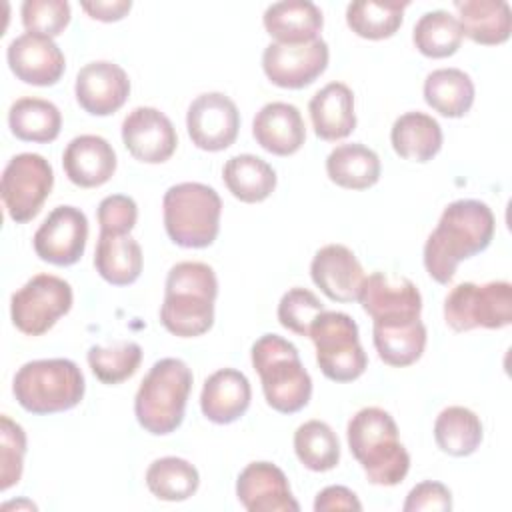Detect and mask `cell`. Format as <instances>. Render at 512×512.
<instances>
[{"label":"cell","instance_id":"obj_37","mask_svg":"<svg viewBox=\"0 0 512 512\" xmlns=\"http://www.w3.org/2000/svg\"><path fill=\"white\" fill-rule=\"evenodd\" d=\"M294 452L302 466L312 472H328L340 462L338 436L322 420H308L296 428Z\"/></svg>","mask_w":512,"mask_h":512},{"label":"cell","instance_id":"obj_42","mask_svg":"<svg viewBox=\"0 0 512 512\" xmlns=\"http://www.w3.org/2000/svg\"><path fill=\"white\" fill-rule=\"evenodd\" d=\"M22 24L32 34L54 38L70 22V4L64 0H26L20 8Z\"/></svg>","mask_w":512,"mask_h":512},{"label":"cell","instance_id":"obj_30","mask_svg":"<svg viewBox=\"0 0 512 512\" xmlns=\"http://www.w3.org/2000/svg\"><path fill=\"white\" fill-rule=\"evenodd\" d=\"M222 178L228 192L246 204L266 200L276 188L274 168L254 154H238L226 160Z\"/></svg>","mask_w":512,"mask_h":512},{"label":"cell","instance_id":"obj_25","mask_svg":"<svg viewBox=\"0 0 512 512\" xmlns=\"http://www.w3.org/2000/svg\"><path fill=\"white\" fill-rule=\"evenodd\" d=\"M266 32L280 44H304L318 38L324 18L310 0L274 2L262 16Z\"/></svg>","mask_w":512,"mask_h":512},{"label":"cell","instance_id":"obj_22","mask_svg":"<svg viewBox=\"0 0 512 512\" xmlns=\"http://www.w3.org/2000/svg\"><path fill=\"white\" fill-rule=\"evenodd\" d=\"M252 134L266 152L290 156L302 148L306 140V126L294 104L268 102L256 112L252 120Z\"/></svg>","mask_w":512,"mask_h":512},{"label":"cell","instance_id":"obj_28","mask_svg":"<svg viewBox=\"0 0 512 512\" xmlns=\"http://www.w3.org/2000/svg\"><path fill=\"white\" fill-rule=\"evenodd\" d=\"M96 272L112 286H128L142 272V248L130 234L100 232L94 252Z\"/></svg>","mask_w":512,"mask_h":512},{"label":"cell","instance_id":"obj_10","mask_svg":"<svg viewBox=\"0 0 512 512\" xmlns=\"http://www.w3.org/2000/svg\"><path fill=\"white\" fill-rule=\"evenodd\" d=\"M72 308V286L54 274H36L10 298L12 324L26 336H42Z\"/></svg>","mask_w":512,"mask_h":512},{"label":"cell","instance_id":"obj_26","mask_svg":"<svg viewBox=\"0 0 512 512\" xmlns=\"http://www.w3.org/2000/svg\"><path fill=\"white\" fill-rule=\"evenodd\" d=\"M464 36L476 44L496 46L510 38L512 10L504 0H456Z\"/></svg>","mask_w":512,"mask_h":512},{"label":"cell","instance_id":"obj_45","mask_svg":"<svg viewBox=\"0 0 512 512\" xmlns=\"http://www.w3.org/2000/svg\"><path fill=\"white\" fill-rule=\"evenodd\" d=\"M316 512H328V510H362L360 500L356 494L346 486H326L322 492H318L314 500Z\"/></svg>","mask_w":512,"mask_h":512},{"label":"cell","instance_id":"obj_31","mask_svg":"<svg viewBox=\"0 0 512 512\" xmlns=\"http://www.w3.org/2000/svg\"><path fill=\"white\" fill-rule=\"evenodd\" d=\"M424 100L446 118H462L474 104V82L460 68L432 70L424 80Z\"/></svg>","mask_w":512,"mask_h":512},{"label":"cell","instance_id":"obj_15","mask_svg":"<svg viewBox=\"0 0 512 512\" xmlns=\"http://www.w3.org/2000/svg\"><path fill=\"white\" fill-rule=\"evenodd\" d=\"M88 218L76 206H56L34 234V252L54 266L76 264L86 248Z\"/></svg>","mask_w":512,"mask_h":512},{"label":"cell","instance_id":"obj_27","mask_svg":"<svg viewBox=\"0 0 512 512\" xmlns=\"http://www.w3.org/2000/svg\"><path fill=\"white\" fill-rule=\"evenodd\" d=\"M390 142L400 158L424 164L440 152L442 128L436 118L424 112H406L394 120Z\"/></svg>","mask_w":512,"mask_h":512},{"label":"cell","instance_id":"obj_16","mask_svg":"<svg viewBox=\"0 0 512 512\" xmlns=\"http://www.w3.org/2000/svg\"><path fill=\"white\" fill-rule=\"evenodd\" d=\"M122 142L138 162L162 164L174 154L178 136L164 112L138 106L122 122Z\"/></svg>","mask_w":512,"mask_h":512},{"label":"cell","instance_id":"obj_34","mask_svg":"<svg viewBox=\"0 0 512 512\" xmlns=\"http://www.w3.org/2000/svg\"><path fill=\"white\" fill-rule=\"evenodd\" d=\"M482 422L476 412L464 406L444 408L434 422V440L450 456H470L482 444Z\"/></svg>","mask_w":512,"mask_h":512},{"label":"cell","instance_id":"obj_32","mask_svg":"<svg viewBox=\"0 0 512 512\" xmlns=\"http://www.w3.org/2000/svg\"><path fill=\"white\" fill-rule=\"evenodd\" d=\"M10 132L24 142L46 144L58 138L62 114L56 104L44 98H18L8 110Z\"/></svg>","mask_w":512,"mask_h":512},{"label":"cell","instance_id":"obj_19","mask_svg":"<svg viewBox=\"0 0 512 512\" xmlns=\"http://www.w3.org/2000/svg\"><path fill=\"white\" fill-rule=\"evenodd\" d=\"M236 496L250 512H298L286 474L272 462L248 464L236 480Z\"/></svg>","mask_w":512,"mask_h":512},{"label":"cell","instance_id":"obj_44","mask_svg":"<svg viewBox=\"0 0 512 512\" xmlns=\"http://www.w3.org/2000/svg\"><path fill=\"white\" fill-rule=\"evenodd\" d=\"M404 512H420V510H452V492L442 484L434 480H426L416 484L402 506Z\"/></svg>","mask_w":512,"mask_h":512},{"label":"cell","instance_id":"obj_6","mask_svg":"<svg viewBox=\"0 0 512 512\" xmlns=\"http://www.w3.org/2000/svg\"><path fill=\"white\" fill-rule=\"evenodd\" d=\"M86 384L76 362L68 358L32 360L18 368L12 392L32 414H56L80 404Z\"/></svg>","mask_w":512,"mask_h":512},{"label":"cell","instance_id":"obj_5","mask_svg":"<svg viewBox=\"0 0 512 512\" xmlns=\"http://www.w3.org/2000/svg\"><path fill=\"white\" fill-rule=\"evenodd\" d=\"M190 390L192 370L184 360L162 358L154 362L134 398L138 424L154 436L174 432L184 420Z\"/></svg>","mask_w":512,"mask_h":512},{"label":"cell","instance_id":"obj_9","mask_svg":"<svg viewBox=\"0 0 512 512\" xmlns=\"http://www.w3.org/2000/svg\"><path fill=\"white\" fill-rule=\"evenodd\" d=\"M444 320L454 332L508 326L512 322V284L492 280L486 284L462 282L454 286L444 300Z\"/></svg>","mask_w":512,"mask_h":512},{"label":"cell","instance_id":"obj_47","mask_svg":"<svg viewBox=\"0 0 512 512\" xmlns=\"http://www.w3.org/2000/svg\"><path fill=\"white\" fill-rule=\"evenodd\" d=\"M12 506H16V508H20V506H28L30 510H36V504H32V502H8V504H4L2 508H4V510H8V508H12Z\"/></svg>","mask_w":512,"mask_h":512},{"label":"cell","instance_id":"obj_3","mask_svg":"<svg viewBox=\"0 0 512 512\" xmlns=\"http://www.w3.org/2000/svg\"><path fill=\"white\" fill-rule=\"evenodd\" d=\"M352 456L362 466L368 482L396 486L410 470V454L398 440L394 418L378 406L358 410L346 428Z\"/></svg>","mask_w":512,"mask_h":512},{"label":"cell","instance_id":"obj_43","mask_svg":"<svg viewBox=\"0 0 512 512\" xmlns=\"http://www.w3.org/2000/svg\"><path fill=\"white\" fill-rule=\"evenodd\" d=\"M138 220V206L130 196L112 194L98 204L100 232L130 234Z\"/></svg>","mask_w":512,"mask_h":512},{"label":"cell","instance_id":"obj_20","mask_svg":"<svg viewBox=\"0 0 512 512\" xmlns=\"http://www.w3.org/2000/svg\"><path fill=\"white\" fill-rule=\"evenodd\" d=\"M312 282L334 302H354L364 284V270L356 254L344 244L322 246L310 264Z\"/></svg>","mask_w":512,"mask_h":512},{"label":"cell","instance_id":"obj_21","mask_svg":"<svg viewBox=\"0 0 512 512\" xmlns=\"http://www.w3.org/2000/svg\"><path fill=\"white\" fill-rule=\"evenodd\" d=\"M68 180L80 188L106 184L116 172V152L112 144L96 134H82L68 142L62 154Z\"/></svg>","mask_w":512,"mask_h":512},{"label":"cell","instance_id":"obj_12","mask_svg":"<svg viewBox=\"0 0 512 512\" xmlns=\"http://www.w3.org/2000/svg\"><path fill=\"white\" fill-rule=\"evenodd\" d=\"M328 58V44L322 38L304 44L272 42L262 52V70L272 84L300 90L326 70Z\"/></svg>","mask_w":512,"mask_h":512},{"label":"cell","instance_id":"obj_13","mask_svg":"<svg viewBox=\"0 0 512 512\" xmlns=\"http://www.w3.org/2000/svg\"><path fill=\"white\" fill-rule=\"evenodd\" d=\"M358 300L374 324L412 322L422 312V296L416 284L406 276H390L386 272L366 276Z\"/></svg>","mask_w":512,"mask_h":512},{"label":"cell","instance_id":"obj_33","mask_svg":"<svg viewBox=\"0 0 512 512\" xmlns=\"http://www.w3.org/2000/svg\"><path fill=\"white\" fill-rule=\"evenodd\" d=\"M372 340L384 364L404 368L420 360L426 348V326L420 318L412 322L374 324Z\"/></svg>","mask_w":512,"mask_h":512},{"label":"cell","instance_id":"obj_29","mask_svg":"<svg viewBox=\"0 0 512 512\" xmlns=\"http://www.w3.org/2000/svg\"><path fill=\"white\" fill-rule=\"evenodd\" d=\"M326 174L340 188L366 190L380 180V158L360 142L340 144L326 158Z\"/></svg>","mask_w":512,"mask_h":512},{"label":"cell","instance_id":"obj_1","mask_svg":"<svg viewBox=\"0 0 512 512\" xmlns=\"http://www.w3.org/2000/svg\"><path fill=\"white\" fill-rule=\"evenodd\" d=\"M494 214L486 202H450L424 244V268L438 284H448L462 260L484 252L494 236Z\"/></svg>","mask_w":512,"mask_h":512},{"label":"cell","instance_id":"obj_24","mask_svg":"<svg viewBox=\"0 0 512 512\" xmlns=\"http://www.w3.org/2000/svg\"><path fill=\"white\" fill-rule=\"evenodd\" d=\"M310 120L318 138L336 142L356 128L354 94L344 82H330L320 88L308 104Z\"/></svg>","mask_w":512,"mask_h":512},{"label":"cell","instance_id":"obj_4","mask_svg":"<svg viewBox=\"0 0 512 512\" xmlns=\"http://www.w3.org/2000/svg\"><path fill=\"white\" fill-rule=\"evenodd\" d=\"M250 356L270 408L294 414L310 402L312 378L292 342L278 334H264L252 344Z\"/></svg>","mask_w":512,"mask_h":512},{"label":"cell","instance_id":"obj_36","mask_svg":"<svg viewBox=\"0 0 512 512\" xmlns=\"http://www.w3.org/2000/svg\"><path fill=\"white\" fill-rule=\"evenodd\" d=\"M198 484L200 476L194 464L178 456L158 458L146 470V486L158 500H188L198 490Z\"/></svg>","mask_w":512,"mask_h":512},{"label":"cell","instance_id":"obj_8","mask_svg":"<svg viewBox=\"0 0 512 512\" xmlns=\"http://www.w3.org/2000/svg\"><path fill=\"white\" fill-rule=\"evenodd\" d=\"M308 336L316 348V362L328 380L352 382L364 374L368 358L352 316L324 310L312 322Z\"/></svg>","mask_w":512,"mask_h":512},{"label":"cell","instance_id":"obj_11","mask_svg":"<svg viewBox=\"0 0 512 512\" xmlns=\"http://www.w3.org/2000/svg\"><path fill=\"white\" fill-rule=\"evenodd\" d=\"M54 186L50 162L34 152H22L10 158L2 172L0 194L8 216L18 222H30L38 216L44 200Z\"/></svg>","mask_w":512,"mask_h":512},{"label":"cell","instance_id":"obj_18","mask_svg":"<svg viewBox=\"0 0 512 512\" xmlns=\"http://www.w3.org/2000/svg\"><path fill=\"white\" fill-rule=\"evenodd\" d=\"M74 94L84 112L92 116H108L120 110L128 100L130 80L118 64L96 60L78 70Z\"/></svg>","mask_w":512,"mask_h":512},{"label":"cell","instance_id":"obj_14","mask_svg":"<svg viewBox=\"0 0 512 512\" xmlns=\"http://www.w3.org/2000/svg\"><path fill=\"white\" fill-rule=\"evenodd\" d=\"M186 128L194 146L206 152H220L234 144L240 130V112L226 94L206 92L188 106Z\"/></svg>","mask_w":512,"mask_h":512},{"label":"cell","instance_id":"obj_41","mask_svg":"<svg viewBox=\"0 0 512 512\" xmlns=\"http://www.w3.org/2000/svg\"><path fill=\"white\" fill-rule=\"evenodd\" d=\"M320 312H324L320 298L300 286L290 288L278 302V322L298 336H308L310 326Z\"/></svg>","mask_w":512,"mask_h":512},{"label":"cell","instance_id":"obj_40","mask_svg":"<svg viewBox=\"0 0 512 512\" xmlns=\"http://www.w3.org/2000/svg\"><path fill=\"white\" fill-rule=\"evenodd\" d=\"M26 432L10 416L0 418V490L6 492L22 478Z\"/></svg>","mask_w":512,"mask_h":512},{"label":"cell","instance_id":"obj_46","mask_svg":"<svg viewBox=\"0 0 512 512\" xmlns=\"http://www.w3.org/2000/svg\"><path fill=\"white\" fill-rule=\"evenodd\" d=\"M132 8L130 0H96V2H82V10L94 18V20H102V22H116L122 20Z\"/></svg>","mask_w":512,"mask_h":512},{"label":"cell","instance_id":"obj_39","mask_svg":"<svg viewBox=\"0 0 512 512\" xmlns=\"http://www.w3.org/2000/svg\"><path fill=\"white\" fill-rule=\"evenodd\" d=\"M142 362V348L132 340L114 342L110 346H92L88 350V364L102 384H120L134 376Z\"/></svg>","mask_w":512,"mask_h":512},{"label":"cell","instance_id":"obj_17","mask_svg":"<svg viewBox=\"0 0 512 512\" xmlns=\"http://www.w3.org/2000/svg\"><path fill=\"white\" fill-rule=\"evenodd\" d=\"M6 60L12 74L32 86L56 84L66 68V60L58 44L48 36L32 32H24L8 44Z\"/></svg>","mask_w":512,"mask_h":512},{"label":"cell","instance_id":"obj_35","mask_svg":"<svg viewBox=\"0 0 512 512\" xmlns=\"http://www.w3.org/2000/svg\"><path fill=\"white\" fill-rule=\"evenodd\" d=\"M408 4L398 0H356L346 8V24L360 38L384 40L394 36L402 26Z\"/></svg>","mask_w":512,"mask_h":512},{"label":"cell","instance_id":"obj_7","mask_svg":"<svg viewBox=\"0 0 512 512\" xmlns=\"http://www.w3.org/2000/svg\"><path fill=\"white\" fill-rule=\"evenodd\" d=\"M162 212L166 234L174 244L206 248L218 236L222 200L208 184L180 182L164 192Z\"/></svg>","mask_w":512,"mask_h":512},{"label":"cell","instance_id":"obj_38","mask_svg":"<svg viewBox=\"0 0 512 512\" xmlns=\"http://www.w3.org/2000/svg\"><path fill=\"white\" fill-rule=\"evenodd\" d=\"M464 32L456 16L446 10H432L414 24L412 40L420 54L428 58H448L462 44Z\"/></svg>","mask_w":512,"mask_h":512},{"label":"cell","instance_id":"obj_23","mask_svg":"<svg viewBox=\"0 0 512 512\" xmlns=\"http://www.w3.org/2000/svg\"><path fill=\"white\" fill-rule=\"evenodd\" d=\"M252 390L248 378L236 368H222L210 374L202 386L200 408L214 424H232L246 414Z\"/></svg>","mask_w":512,"mask_h":512},{"label":"cell","instance_id":"obj_2","mask_svg":"<svg viewBox=\"0 0 512 512\" xmlns=\"http://www.w3.org/2000/svg\"><path fill=\"white\" fill-rule=\"evenodd\" d=\"M218 280L204 262H178L170 268L160 306L162 326L180 338H194L214 324Z\"/></svg>","mask_w":512,"mask_h":512}]
</instances>
